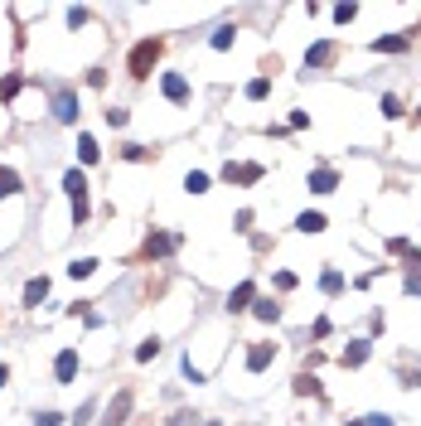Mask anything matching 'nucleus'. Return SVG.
I'll return each mask as SVG.
<instances>
[{"mask_svg":"<svg viewBox=\"0 0 421 426\" xmlns=\"http://www.w3.org/2000/svg\"><path fill=\"white\" fill-rule=\"evenodd\" d=\"M160 54H165V39H141L136 49H131V58H126V73L141 83V78H150L155 73V63H160Z\"/></svg>","mask_w":421,"mask_h":426,"instance_id":"f257e3e1","label":"nucleus"},{"mask_svg":"<svg viewBox=\"0 0 421 426\" xmlns=\"http://www.w3.org/2000/svg\"><path fill=\"white\" fill-rule=\"evenodd\" d=\"M63 189L73 199V223H88V180H83V170H68L63 175Z\"/></svg>","mask_w":421,"mask_h":426,"instance_id":"f03ea898","label":"nucleus"},{"mask_svg":"<svg viewBox=\"0 0 421 426\" xmlns=\"http://www.w3.org/2000/svg\"><path fill=\"white\" fill-rule=\"evenodd\" d=\"M131 407H136V393H131V388H121V393L106 402V412H102V422H97V426H126Z\"/></svg>","mask_w":421,"mask_h":426,"instance_id":"7ed1b4c3","label":"nucleus"},{"mask_svg":"<svg viewBox=\"0 0 421 426\" xmlns=\"http://www.w3.org/2000/svg\"><path fill=\"white\" fill-rule=\"evenodd\" d=\"M54 116H58L63 126L78 121V93H73V88H54Z\"/></svg>","mask_w":421,"mask_h":426,"instance_id":"20e7f679","label":"nucleus"},{"mask_svg":"<svg viewBox=\"0 0 421 426\" xmlns=\"http://www.w3.org/2000/svg\"><path fill=\"white\" fill-rule=\"evenodd\" d=\"M339 63V44L334 39H324L315 49H305V68H334Z\"/></svg>","mask_w":421,"mask_h":426,"instance_id":"39448f33","label":"nucleus"},{"mask_svg":"<svg viewBox=\"0 0 421 426\" xmlns=\"http://www.w3.org/2000/svg\"><path fill=\"white\" fill-rule=\"evenodd\" d=\"M223 180L228 184H257L262 180V165H223Z\"/></svg>","mask_w":421,"mask_h":426,"instance_id":"423d86ee","label":"nucleus"},{"mask_svg":"<svg viewBox=\"0 0 421 426\" xmlns=\"http://www.w3.org/2000/svg\"><path fill=\"white\" fill-rule=\"evenodd\" d=\"M310 189H315V194H334V189H339V170H329V165L310 170Z\"/></svg>","mask_w":421,"mask_h":426,"instance_id":"0eeeda50","label":"nucleus"},{"mask_svg":"<svg viewBox=\"0 0 421 426\" xmlns=\"http://www.w3.org/2000/svg\"><path fill=\"white\" fill-rule=\"evenodd\" d=\"M175 242H180V237H165V232H150V237H145V247H141V257H145V262H155V257H165V252H170Z\"/></svg>","mask_w":421,"mask_h":426,"instance_id":"6e6552de","label":"nucleus"},{"mask_svg":"<svg viewBox=\"0 0 421 426\" xmlns=\"http://www.w3.org/2000/svg\"><path fill=\"white\" fill-rule=\"evenodd\" d=\"M271 358H276V344H252L247 349V373H262Z\"/></svg>","mask_w":421,"mask_h":426,"instance_id":"1a4fd4ad","label":"nucleus"},{"mask_svg":"<svg viewBox=\"0 0 421 426\" xmlns=\"http://www.w3.org/2000/svg\"><path fill=\"white\" fill-rule=\"evenodd\" d=\"M160 88H165V97H170V102H189V83H184V78H180V73H165V78H160Z\"/></svg>","mask_w":421,"mask_h":426,"instance_id":"9d476101","label":"nucleus"},{"mask_svg":"<svg viewBox=\"0 0 421 426\" xmlns=\"http://www.w3.org/2000/svg\"><path fill=\"white\" fill-rule=\"evenodd\" d=\"M73 373H78V354L63 349V354L54 358V378H58V383H73Z\"/></svg>","mask_w":421,"mask_h":426,"instance_id":"9b49d317","label":"nucleus"},{"mask_svg":"<svg viewBox=\"0 0 421 426\" xmlns=\"http://www.w3.org/2000/svg\"><path fill=\"white\" fill-rule=\"evenodd\" d=\"M412 44V34H388V39H373V54H402Z\"/></svg>","mask_w":421,"mask_h":426,"instance_id":"f8f14e48","label":"nucleus"},{"mask_svg":"<svg viewBox=\"0 0 421 426\" xmlns=\"http://www.w3.org/2000/svg\"><path fill=\"white\" fill-rule=\"evenodd\" d=\"M44 296H49V276H29L24 281V306H39Z\"/></svg>","mask_w":421,"mask_h":426,"instance_id":"ddd939ff","label":"nucleus"},{"mask_svg":"<svg viewBox=\"0 0 421 426\" xmlns=\"http://www.w3.org/2000/svg\"><path fill=\"white\" fill-rule=\"evenodd\" d=\"M344 368H358V363H368V339H354L349 349H344V358H339Z\"/></svg>","mask_w":421,"mask_h":426,"instance_id":"4468645a","label":"nucleus"},{"mask_svg":"<svg viewBox=\"0 0 421 426\" xmlns=\"http://www.w3.org/2000/svg\"><path fill=\"white\" fill-rule=\"evenodd\" d=\"M252 296H257V291H252V281H242V286L228 296V310H232V315H237V310H247V306H252Z\"/></svg>","mask_w":421,"mask_h":426,"instance_id":"2eb2a0df","label":"nucleus"},{"mask_svg":"<svg viewBox=\"0 0 421 426\" xmlns=\"http://www.w3.org/2000/svg\"><path fill=\"white\" fill-rule=\"evenodd\" d=\"M93 271H97V257H78V262H68V276H73V281H88Z\"/></svg>","mask_w":421,"mask_h":426,"instance_id":"dca6fc26","label":"nucleus"},{"mask_svg":"<svg viewBox=\"0 0 421 426\" xmlns=\"http://www.w3.org/2000/svg\"><path fill=\"white\" fill-rule=\"evenodd\" d=\"M252 315L262 320V324H276V320H281V306H276V301H257V306H252Z\"/></svg>","mask_w":421,"mask_h":426,"instance_id":"f3484780","label":"nucleus"},{"mask_svg":"<svg viewBox=\"0 0 421 426\" xmlns=\"http://www.w3.org/2000/svg\"><path fill=\"white\" fill-rule=\"evenodd\" d=\"M10 194H19V175L10 165H0V199H10Z\"/></svg>","mask_w":421,"mask_h":426,"instance_id":"a211bd4d","label":"nucleus"},{"mask_svg":"<svg viewBox=\"0 0 421 426\" xmlns=\"http://www.w3.org/2000/svg\"><path fill=\"white\" fill-rule=\"evenodd\" d=\"M296 228H301V232H324L329 223H324V213H301V218H296Z\"/></svg>","mask_w":421,"mask_h":426,"instance_id":"6ab92c4d","label":"nucleus"},{"mask_svg":"<svg viewBox=\"0 0 421 426\" xmlns=\"http://www.w3.org/2000/svg\"><path fill=\"white\" fill-rule=\"evenodd\" d=\"M319 291H324V296H339V291H344V276H339V271L329 267V271L319 276Z\"/></svg>","mask_w":421,"mask_h":426,"instance_id":"aec40b11","label":"nucleus"},{"mask_svg":"<svg viewBox=\"0 0 421 426\" xmlns=\"http://www.w3.org/2000/svg\"><path fill=\"white\" fill-rule=\"evenodd\" d=\"M78 155H83V165H93L102 150H97V141H93V136H78Z\"/></svg>","mask_w":421,"mask_h":426,"instance_id":"412c9836","label":"nucleus"},{"mask_svg":"<svg viewBox=\"0 0 421 426\" xmlns=\"http://www.w3.org/2000/svg\"><path fill=\"white\" fill-rule=\"evenodd\" d=\"M170 426H204V417H199L194 407H180V412L170 417Z\"/></svg>","mask_w":421,"mask_h":426,"instance_id":"4be33fe9","label":"nucleus"},{"mask_svg":"<svg viewBox=\"0 0 421 426\" xmlns=\"http://www.w3.org/2000/svg\"><path fill=\"white\" fill-rule=\"evenodd\" d=\"M407 296H421V262H407Z\"/></svg>","mask_w":421,"mask_h":426,"instance_id":"5701e85b","label":"nucleus"},{"mask_svg":"<svg viewBox=\"0 0 421 426\" xmlns=\"http://www.w3.org/2000/svg\"><path fill=\"white\" fill-rule=\"evenodd\" d=\"M296 393H301V397H315V393H319L315 373H296Z\"/></svg>","mask_w":421,"mask_h":426,"instance_id":"b1692460","label":"nucleus"},{"mask_svg":"<svg viewBox=\"0 0 421 426\" xmlns=\"http://www.w3.org/2000/svg\"><path fill=\"white\" fill-rule=\"evenodd\" d=\"M267 93H271V78H252V83H247V97H252V102H262Z\"/></svg>","mask_w":421,"mask_h":426,"instance_id":"393cba45","label":"nucleus"},{"mask_svg":"<svg viewBox=\"0 0 421 426\" xmlns=\"http://www.w3.org/2000/svg\"><path fill=\"white\" fill-rule=\"evenodd\" d=\"M155 354H160V339H141V344H136V358H141V363H150Z\"/></svg>","mask_w":421,"mask_h":426,"instance_id":"a878e982","label":"nucleus"},{"mask_svg":"<svg viewBox=\"0 0 421 426\" xmlns=\"http://www.w3.org/2000/svg\"><path fill=\"white\" fill-rule=\"evenodd\" d=\"M232 39H237V29H232V24H223V29L213 34V49H232Z\"/></svg>","mask_w":421,"mask_h":426,"instance_id":"bb28decb","label":"nucleus"},{"mask_svg":"<svg viewBox=\"0 0 421 426\" xmlns=\"http://www.w3.org/2000/svg\"><path fill=\"white\" fill-rule=\"evenodd\" d=\"M184 189H189V194H204V189H209V175H204V170H194V175L184 180Z\"/></svg>","mask_w":421,"mask_h":426,"instance_id":"cd10ccee","label":"nucleus"},{"mask_svg":"<svg viewBox=\"0 0 421 426\" xmlns=\"http://www.w3.org/2000/svg\"><path fill=\"white\" fill-rule=\"evenodd\" d=\"M354 15H358V5H334V24H354Z\"/></svg>","mask_w":421,"mask_h":426,"instance_id":"c85d7f7f","label":"nucleus"},{"mask_svg":"<svg viewBox=\"0 0 421 426\" xmlns=\"http://www.w3.org/2000/svg\"><path fill=\"white\" fill-rule=\"evenodd\" d=\"M126 121H131V111H126V106H111V111H106V126H111V131H116V126H126Z\"/></svg>","mask_w":421,"mask_h":426,"instance_id":"c756f323","label":"nucleus"},{"mask_svg":"<svg viewBox=\"0 0 421 426\" xmlns=\"http://www.w3.org/2000/svg\"><path fill=\"white\" fill-rule=\"evenodd\" d=\"M93 412H97V402H83V407L73 412V426H88V422H93Z\"/></svg>","mask_w":421,"mask_h":426,"instance_id":"7c9ffc66","label":"nucleus"},{"mask_svg":"<svg viewBox=\"0 0 421 426\" xmlns=\"http://www.w3.org/2000/svg\"><path fill=\"white\" fill-rule=\"evenodd\" d=\"M358 422H363V426H397L392 417H383V412H368V417H358Z\"/></svg>","mask_w":421,"mask_h":426,"instance_id":"2f4dec72","label":"nucleus"},{"mask_svg":"<svg viewBox=\"0 0 421 426\" xmlns=\"http://www.w3.org/2000/svg\"><path fill=\"white\" fill-rule=\"evenodd\" d=\"M383 116H402V102H397V97H392V93H388V97H383Z\"/></svg>","mask_w":421,"mask_h":426,"instance_id":"473e14b6","label":"nucleus"},{"mask_svg":"<svg viewBox=\"0 0 421 426\" xmlns=\"http://www.w3.org/2000/svg\"><path fill=\"white\" fill-rule=\"evenodd\" d=\"M34 426H63V417H58V412H39V417H34Z\"/></svg>","mask_w":421,"mask_h":426,"instance_id":"72a5a7b5","label":"nucleus"},{"mask_svg":"<svg viewBox=\"0 0 421 426\" xmlns=\"http://www.w3.org/2000/svg\"><path fill=\"white\" fill-rule=\"evenodd\" d=\"M68 24H73V29H78V24H88V10H83V5H73V10H68Z\"/></svg>","mask_w":421,"mask_h":426,"instance_id":"f704fd0d","label":"nucleus"},{"mask_svg":"<svg viewBox=\"0 0 421 426\" xmlns=\"http://www.w3.org/2000/svg\"><path fill=\"white\" fill-rule=\"evenodd\" d=\"M121 155H126V160H145L150 150H145V145H121Z\"/></svg>","mask_w":421,"mask_h":426,"instance_id":"c9c22d12","label":"nucleus"},{"mask_svg":"<svg viewBox=\"0 0 421 426\" xmlns=\"http://www.w3.org/2000/svg\"><path fill=\"white\" fill-rule=\"evenodd\" d=\"M5 383H10V368H5V363H0V388H5Z\"/></svg>","mask_w":421,"mask_h":426,"instance_id":"e433bc0d","label":"nucleus"},{"mask_svg":"<svg viewBox=\"0 0 421 426\" xmlns=\"http://www.w3.org/2000/svg\"><path fill=\"white\" fill-rule=\"evenodd\" d=\"M412 121H417V126H421V106H417V111H412Z\"/></svg>","mask_w":421,"mask_h":426,"instance_id":"4c0bfd02","label":"nucleus"},{"mask_svg":"<svg viewBox=\"0 0 421 426\" xmlns=\"http://www.w3.org/2000/svg\"><path fill=\"white\" fill-rule=\"evenodd\" d=\"M344 426H363V422H344Z\"/></svg>","mask_w":421,"mask_h":426,"instance_id":"58836bf2","label":"nucleus"},{"mask_svg":"<svg viewBox=\"0 0 421 426\" xmlns=\"http://www.w3.org/2000/svg\"><path fill=\"white\" fill-rule=\"evenodd\" d=\"M204 426H218V422H204Z\"/></svg>","mask_w":421,"mask_h":426,"instance_id":"ea45409f","label":"nucleus"}]
</instances>
